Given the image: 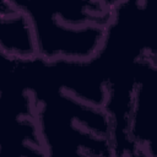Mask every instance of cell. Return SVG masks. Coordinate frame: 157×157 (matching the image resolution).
<instances>
[{
  "label": "cell",
  "mask_w": 157,
  "mask_h": 157,
  "mask_svg": "<svg viewBox=\"0 0 157 157\" xmlns=\"http://www.w3.org/2000/svg\"><path fill=\"white\" fill-rule=\"evenodd\" d=\"M27 17L36 56L44 61L94 58L113 18L115 0H12Z\"/></svg>",
  "instance_id": "3957f363"
},
{
  "label": "cell",
  "mask_w": 157,
  "mask_h": 157,
  "mask_svg": "<svg viewBox=\"0 0 157 157\" xmlns=\"http://www.w3.org/2000/svg\"><path fill=\"white\" fill-rule=\"evenodd\" d=\"M21 66L34 99L45 157H117L104 108L60 87L47 61L34 56L22 59Z\"/></svg>",
  "instance_id": "6da1fadb"
},
{
  "label": "cell",
  "mask_w": 157,
  "mask_h": 157,
  "mask_svg": "<svg viewBox=\"0 0 157 157\" xmlns=\"http://www.w3.org/2000/svg\"><path fill=\"white\" fill-rule=\"evenodd\" d=\"M104 69L117 157H157V50L107 58Z\"/></svg>",
  "instance_id": "7a4b0ae2"
},
{
  "label": "cell",
  "mask_w": 157,
  "mask_h": 157,
  "mask_svg": "<svg viewBox=\"0 0 157 157\" xmlns=\"http://www.w3.org/2000/svg\"><path fill=\"white\" fill-rule=\"evenodd\" d=\"M0 157H45L21 59L0 52Z\"/></svg>",
  "instance_id": "277c9868"
}]
</instances>
